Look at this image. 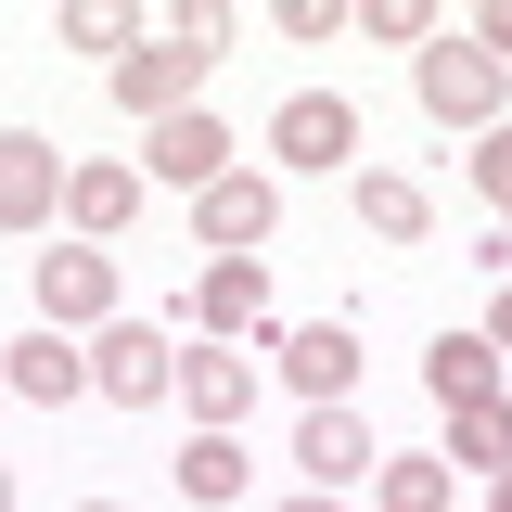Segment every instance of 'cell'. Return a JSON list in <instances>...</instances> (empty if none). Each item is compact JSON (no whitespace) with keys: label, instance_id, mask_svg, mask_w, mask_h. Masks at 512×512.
Instances as JSON below:
<instances>
[{"label":"cell","instance_id":"obj_7","mask_svg":"<svg viewBox=\"0 0 512 512\" xmlns=\"http://www.w3.org/2000/svg\"><path fill=\"white\" fill-rule=\"evenodd\" d=\"M39 320L52 333H103L116 320V256L103 244H52L39 256Z\"/></svg>","mask_w":512,"mask_h":512},{"label":"cell","instance_id":"obj_6","mask_svg":"<svg viewBox=\"0 0 512 512\" xmlns=\"http://www.w3.org/2000/svg\"><path fill=\"white\" fill-rule=\"evenodd\" d=\"M192 231H205V256H256L269 231H282V180H256V167L205 180L192 192Z\"/></svg>","mask_w":512,"mask_h":512},{"label":"cell","instance_id":"obj_24","mask_svg":"<svg viewBox=\"0 0 512 512\" xmlns=\"http://www.w3.org/2000/svg\"><path fill=\"white\" fill-rule=\"evenodd\" d=\"M461 39H474V52H487V64H500V77H512V0H487V13H474Z\"/></svg>","mask_w":512,"mask_h":512},{"label":"cell","instance_id":"obj_26","mask_svg":"<svg viewBox=\"0 0 512 512\" xmlns=\"http://www.w3.org/2000/svg\"><path fill=\"white\" fill-rule=\"evenodd\" d=\"M487 512H512V474H487Z\"/></svg>","mask_w":512,"mask_h":512},{"label":"cell","instance_id":"obj_10","mask_svg":"<svg viewBox=\"0 0 512 512\" xmlns=\"http://www.w3.org/2000/svg\"><path fill=\"white\" fill-rule=\"evenodd\" d=\"M167 397H180L205 436H231V423L256 410V359L244 346H180V384H167Z\"/></svg>","mask_w":512,"mask_h":512},{"label":"cell","instance_id":"obj_18","mask_svg":"<svg viewBox=\"0 0 512 512\" xmlns=\"http://www.w3.org/2000/svg\"><path fill=\"white\" fill-rule=\"evenodd\" d=\"M52 39H64V52H141V13H116V0H64V13H52Z\"/></svg>","mask_w":512,"mask_h":512},{"label":"cell","instance_id":"obj_31","mask_svg":"<svg viewBox=\"0 0 512 512\" xmlns=\"http://www.w3.org/2000/svg\"><path fill=\"white\" fill-rule=\"evenodd\" d=\"M0 397H13V384H0Z\"/></svg>","mask_w":512,"mask_h":512},{"label":"cell","instance_id":"obj_19","mask_svg":"<svg viewBox=\"0 0 512 512\" xmlns=\"http://www.w3.org/2000/svg\"><path fill=\"white\" fill-rule=\"evenodd\" d=\"M448 461H474V474H512V397H487V410H448Z\"/></svg>","mask_w":512,"mask_h":512},{"label":"cell","instance_id":"obj_4","mask_svg":"<svg viewBox=\"0 0 512 512\" xmlns=\"http://www.w3.org/2000/svg\"><path fill=\"white\" fill-rule=\"evenodd\" d=\"M256 359L295 384L308 410H346V384H359V320H308V333H269Z\"/></svg>","mask_w":512,"mask_h":512},{"label":"cell","instance_id":"obj_30","mask_svg":"<svg viewBox=\"0 0 512 512\" xmlns=\"http://www.w3.org/2000/svg\"><path fill=\"white\" fill-rule=\"evenodd\" d=\"M500 244H512V218H500Z\"/></svg>","mask_w":512,"mask_h":512},{"label":"cell","instance_id":"obj_1","mask_svg":"<svg viewBox=\"0 0 512 512\" xmlns=\"http://www.w3.org/2000/svg\"><path fill=\"white\" fill-rule=\"evenodd\" d=\"M218 39H231V13H218V0H192V13H167V26H141V52L116 64V103H128L141 128L192 116V90H205V64H218Z\"/></svg>","mask_w":512,"mask_h":512},{"label":"cell","instance_id":"obj_5","mask_svg":"<svg viewBox=\"0 0 512 512\" xmlns=\"http://www.w3.org/2000/svg\"><path fill=\"white\" fill-rule=\"evenodd\" d=\"M269 154H282V167H359V103H346V90H295V103H282V116H269Z\"/></svg>","mask_w":512,"mask_h":512},{"label":"cell","instance_id":"obj_3","mask_svg":"<svg viewBox=\"0 0 512 512\" xmlns=\"http://www.w3.org/2000/svg\"><path fill=\"white\" fill-rule=\"evenodd\" d=\"M167 384H180V346H167L154 320H128V308H116L103 333H90V397H116V410H154Z\"/></svg>","mask_w":512,"mask_h":512},{"label":"cell","instance_id":"obj_15","mask_svg":"<svg viewBox=\"0 0 512 512\" xmlns=\"http://www.w3.org/2000/svg\"><path fill=\"white\" fill-rule=\"evenodd\" d=\"M154 180H180V192L231 180V128H218V116H167V128H154Z\"/></svg>","mask_w":512,"mask_h":512},{"label":"cell","instance_id":"obj_11","mask_svg":"<svg viewBox=\"0 0 512 512\" xmlns=\"http://www.w3.org/2000/svg\"><path fill=\"white\" fill-rule=\"evenodd\" d=\"M52 205H64V154L39 128H0V231H52Z\"/></svg>","mask_w":512,"mask_h":512},{"label":"cell","instance_id":"obj_23","mask_svg":"<svg viewBox=\"0 0 512 512\" xmlns=\"http://www.w3.org/2000/svg\"><path fill=\"white\" fill-rule=\"evenodd\" d=\"M269 26H282V39H346V0H282Z\"/></svg>","mask_w":512,"mask_h":512},{"label":"cell","instance_id":"obj_27","mask_svg":"<svg viewBox=\"0 0 512 512\" xmlns=\"http://www.w3.org/2000/svg\"><path fill=\"white\" fill-rule=\"evenodd\" d=\"M282 512H346V500H320V487H308V500H282Z\"/></svg>","mask_w":512,"mask_h":512},{"label":"cell","instance_id":"obj_29","mask_svg":"<svg viewBox=\"0 0 512 512\" xmlns=\"http://www.w3.org/2000/svg\"><path fill=\"white\" fill-rule=\"evenodd\" d=\"M77 512H116V500H77Z\"/></svg>","mask_w":512,"mask_h":512},{"label":"cell","instance_id":"obj_14","mask_svg":"<svg viewBox=\"0 0 512 512\" xmlns=\"http://www.w3.org/2000/svg\"><path fill=\"white\" fill-rule=\"evenodd\" d=\"M359 231L372 244H423L436 231V192L410 180V167H359Z\"/></svg>","mask_w":512,"mask_h":512},{"label":"cell","instance_id":"obj_13","mask_svg":"<svg viewBox=\"0 0 512 512\" xmlns=\"http://www.w3.org/2000/svg\"><path fill=\"white\" fill-rule=\"evenodd\" d=\"M64 218H77V244H116L141 218V167H64Z\"/></svg>","mask_w":512,"mask_h":512},{"label":"cell","instance_id":"obj_9","mask_svg":"<svg viewBox=\"0 0 512 512\" xmlns=\"http://www.w3.org/2000/svg\"><path fill=\"white\" fill-rule=\"evenodd\" d=\"M0 384H13L26 410H64V397H90V346L39 320V333H13V346H0Z\"/></svg>","mask_w":512,"mask_h":512},{"label":"cell","instance_id":"obj_21","mask_svg":"<svg viewBox=\"0 0 512 512\" xmlns=\"http://www.w3.org/2000/svg\"><path fill=\"white\" fill-rule=\"evenodd\" d=\"M346 26H359V39H384V52H423V39H436V13H423V0H359Z\"/></svg>","mask_w":512,"mask_h":512},{"label":"cell","instance_id":"obj_20","mask_svg":"<svg viewBox=\"0 0 512 512\" xmlns=\"http://www.w3.org/2000/svg\"><path fill=\"white\" fill-rule=\"evenodd\" d=\"M372 512H448V461H372Z\"/></svg>","mask_w":512,"mask_h":512},{"label":"cell","instance_id":"obj_8","mask_svg":"<svg viewBox=\"0 0 512 512\" xmlns=\"http://www.w3.org/2000/svg\"><path fill=\"white\" fill-rule=\"evenodd\" d=\"M192 320L218 333V346H269V256H205V282H192Z\"/></svg>","mask_w":512,"mask_h":512},{"label":"cell","instance_id":"obj_17","mask_svg":"<svg viewBox=\"0 0 512 512\" xmlns=\"http://www.w3.org/2000/svg\"><path fill=\"white\" fill-rule=\"evenodd\" d=\"M218 500H244V448H231V436H192L180 448V512H218Z\"/></svg>","mask_w":512,"mask_h":512},{"label":"cell","instance_id":"obj_2","mask_svg":"<svg viewBox=\"0 0 512 512\" xmlns=\"http://www.w3.org/2000/svg\"><path fill=\"white\" fill-rule=\"evenodd\" d=\"M410 90H423V116H436V128H474V141H487V128H500V103H512V77H500L487 52H474L461 26H436V39H423Z\"/></svg>","mask_w":512,"mask_h":512},{"label":"cell","instance_id":"obj_28","mask_svg":"<svg viewBox=\"0 0 512 512\" xmlns=\"http://www.w3.org/2000/svg\"><path fill=\"white\" fill-rule=\"evenodd\" d=\"M0 512H13V474H0Z\"/></svg>","mask_w":512,"mask_h":512},{"label":"cell","instance_id":"obj_22","mask_svg":"<svg viewBox=\"0 0 512 512\" xmlns=\"http://www.w3.org/2000/svg\"><path fill=\"white\" fill-rule=\"evenodd\" d=\"M461 167H474V192H487V205H500V218H512V116L487 128V141H474V154H461Z\"/></svg>","mask_w":512,"mask_h":512},{"label":"cell","instance_id":"obj_25","mask_svg":"<svg viewBox=\"0 0 512 512\" xmlns=\"http://www.w3.org/2000/svg\"><path fill=\"white\" fill-rule=\"evenodd\" d=\"M487 346H500V359H512V282H500V308H487Z\"/></svg>","mask_w":512,"mask_h":512},{"label":"cell","instance_id":"obj_16","mask_svg":"<svg viewBox=\"0 0 512 512\" xmlns=\"http://www.w3.org/2000/svg\"><path fill=\"white\" fill-rule=\"evenodd\" d=\"M423 384H436V410H487V397H500V346H487V333H436Z\"/></svg>","mask_w":512,"mask_h":512},{"label":"cell","instance_id":"obj_12","mask_svg":"<svg viewBox=\"0 0 512 512\" xmlns=\"http://www.w3.org/2000/svg\"><path fill=\"white\" fill-rule=\"evenodd\" d=\"M372 461H384V448H372V423H359V410H308V423H295V474H308L320 500H333V487H359Z\"/></svg>","mask_w":512,"mask_h":512}]
</instances>
